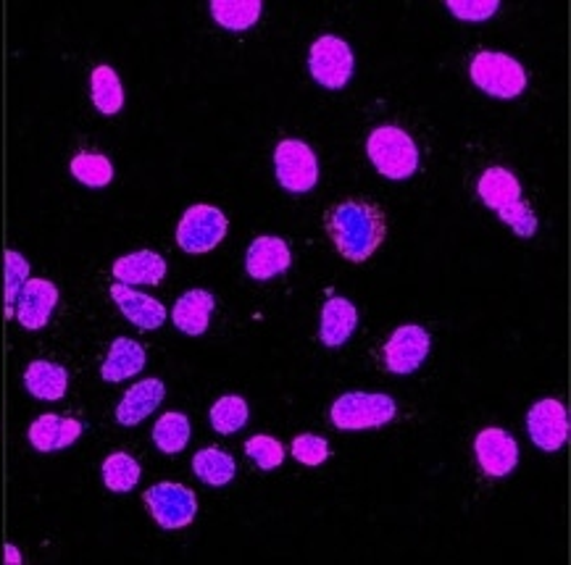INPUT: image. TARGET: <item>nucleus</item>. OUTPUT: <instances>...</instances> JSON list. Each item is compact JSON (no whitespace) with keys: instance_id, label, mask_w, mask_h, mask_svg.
I'll use <instances>...</instances> for the list:
<instances>
[{"instance_id":"1","label":"nucleus","mask_w":571,"mask_h":565,"mask_svg":"<svg viewBox=\"0 0 571 565\" xmlns=\"http://www.w3.org/2000/svg\"><path fill=\"white\" fill-rule=\"evenodd\" d=\"M324 226H327V235L333 237L337 253L350 264H364L375 256L387 232L383 208L369 201L337 203Z\"/></svg>"},{"instance_id":"2","label":"nucleus","mask_w":571,"mask_h":565,"mask_svg":"<svg viewBox=\"0 0 571 565\" xmlns=\"http://www.w3.org/2000/svg\"><path fill=\"white\" fill-rule=\"evenodd\" d=\"M477 193L482 203L492 210H498L500 222H506L519 237H532L538 232V216L530 208V203L521 201V185L509 168L492 166L479 176Z\"/></svg>"},{"instance_id":"3","label":"nucleus","mask_w":571,"mask_h":565,"mask_svg":"<svg viewBox=\"0 0 571 565\" xmlns=\"http://www.w3.org/2000/svg\"><path fill=\"white\" fill-rule=\"evenodd\" d=\"M366 153H369L371 164H375V168L385 179H411L416 168H419L416 143L411 140V134L400 130V126H377L369 134Z\"/></svg>"},{"instance_id":"4","label":"nucleus","mask_w":571,"mask_h":565,"mask_svg":"<svg viewBox=\"0 0 571 565\" xmlns=\"http://www.w3.org/2000/svg\"><path fill=\"white\" fill-rule=\"evenodd\" d=\"M469 74L471 82H475L482 93H488L490 97H503V101L521 95L527 88L524 66L506 53H477L469 66Z\"/></svg>"},{"instance_id":"5","label":"nucleus","mask_w":571,"mask_h":565,"mask_svg":"<svg viewBox=\"0 0 571 565\" xmlns=\"http://www.w3.org/2000/svg\"><path fill=\"white\" fill-rule=\"evenodd\" d=\"M333 423L340 432L385 427L395 419V402L379 392H348L333 405Z\"/></svg>"},{"instance_id":"6","label":"nucleus","mask_w":571,"mask_h":565,"mask_svg":"<svg viewBox=\"0 0 571 565\" xmlns=\"http://www.w3.org/2000/svg\"><path fill=\"white\" fill-rule=\"evenodd\" d=\"M147 511L161 528H185L197 513V497L185 484L161 482L143 494Z\"/></svg>"},{"instance_id":"7","label":"nucleus","mask_w":571,"mask_h":565,"mask_svg":"<svg viewBox=\"0 0 571 565\" xmlns=\"http://www.w3.org/2000/svg\"><path fill=\"white\" fill-rule=\"evenodd\" d=\"M308 69L322 88L340 90L354 76V51L345 40L335 38V34H324L312 45Z\"/></svg>"},{"instance_id":"8","label":"nucleus","mask_w":571,"mask_h":565,"mask_svg":"<svg viewBox=\"0 0 571 565\" xmlns=\"http://www.w3.org/2000/svg\"><path fill=\"white\" fill-rule=\"evenodd\" d=\"M227 235V216L214 206H190L177 226V245L190 256L214 250Z\"/></svg>"},{"instance_id":"9","label":"nucleus","mask_w":571,"mask_h":565,"mask_svg":"<svg viewBox=\"0 0 571 565\" xmlns=\"http://www.w3.org/2000/svg\"><path fill=\"white\" fill-rule=\"evenodd\" d=\"M274 172L287 193H308L319 179V164L312 147L300 140H282L274 151Z\"/></svg>"},{"instance_id":"10","label":"nucleus","mask_w":571,"mask_h":565,"mask_svg":"<svg viewBox=\"0 0 571 565\" xmlns=\"http://www.w3.org/2000/svg\"><path fill=\"white\" fill-rule=\"evenodd\" d=\"M432 348L427 329L416 327V323H406L392 331V337L385 345V366L392 373H414L425 363Z\"/></svg>"},{"instance_id":"11","label":"nucleus","mask_w":571,"mask_h":565,"mask_svg":"<svg viewBox=\"0 0 571 565\" xmlns=\"http://www.w3.org/2000/svg\"><path fill=\"white\" fill-rule=\"evenodd\" d=\"M527 432L545 452H559L569 440V413L559 400L534 402L527 415Z\"/></svg>"},{"instance_id":"12","label":"nucleus","mask_w":571,"mask_h":565,"mask_svg":"<svg viewBox=\"0 0 571 565\" xmlns=\"http://www.w3.org/2000/svg\"><path fill=\"white\" fill-rule=\"evenodd\" d=\"M55 302H59V287L48 279H27L24 287L19 289L17 302H13V314L24 329L38 331L51 321Z\"/></svg>"},{"instance_id":"13","label":"nucleus","mask_w":571,"mask_h":565,"mask_svg":"<svg viewBox=\"0 0 571 565\" xmlns=\"http://www.w3.org/2000/svg\"><path fill=\"white\" fill-rule=\"evenodd\" d=\"M475 452L479 469L488 476H509L519 463V444L503 429H482L475 440Z\"/></svg>"},{"instance_id":"14","label":"nucleus","mask_w":571,"mask_h":565,"mask_svg":"<svg viewBox=\"0 0 571 565\" xmlns=\"http://www.w3.org/2000/svg\"><path fill=\"white\" fill-rule=\"evenodd\" d=\"M111 298H114L119 310L124 314V319L130 323H135L137 329L153 331V329L164 327L166 308L161 306L156 298H151V295L137 292V289H132L126 285H111Z\"/></svg>"},{"instance_id":"15","label":"nucleus","mask_w":571,"mask_h":565,"mask_svg":"<svg viewBox=\"0 0 571 565\" xmlns=\"http://www.w3.org/2000/svg\"><path fill=\"white\" fill-rule=\"evenodd\" d=\"M166 398V387L161 379H143L124 392L122 402L116 405V421L122 427H137L143 423Z\"/></svg>"},{"instance_id":"16","label":"nucleus","mask_w":571,"mask_h":565,"mask_svg":"<svg viewBox=\"0 0 571 565\" xmlns=\"http://www.w3.org/2000/svg\"><path fill=\"white\" fill-rule=\"evenodd\" d=\"M290 247L282 237H258L253 239L245 256V268L256 281L274 279L277 274L290 268Z\"/></svg>"},{"instance_id":"17","label":"nucleus","mask_w":571,"mask_h":565,"mask_svg":"<svg viewBox=\"0 0 571 565\" xmlns=\"http://www.w3.org/2000/svg\"><path fill=\"white\" fill-rule=\"evenodd\" d=\"M82 423L77 419H63V415L45 413L32 421L30 442L38 452H55L69 448L80 440Z\"/></svg>"},{"instance_id":"18","label":"nucleus","mask_w":571,"mask_h":565,"mask_svg":"<svg viewBox=\"0 0 571 565\" xmlns=\"http://www.w3.org/2000/svg\"><path fill=\"white\" fill-rule=\"evenodd\" d=\"M114 277L119 285H147L156 287L166 277V260L153 250H137L119 258L114 264Z\"/></svg>"},{"instance_id":"19","label":"nucleus","mask_w":571,"mask_h":565,"mask_svg":"<svg viewBox=\"0 0 571 565\" xmlns=\"http://www.w3.org/2000/svg\"><path fill=\"white\" fill-rule=\"evenodd\" d=\"M358 314L356 306L345 298H329L322 308V327H319V339L327 348H340L350 339L356 331Z\"/></svg>"},{"instance_id":"20","label":"nucleus","mask_w":571,"mask_h":565,"mask_svg":"<svg viewBox=\"0 0 571 565\" xmlns=\"http://www.w3.org/2000/svg\"><path fill=\"white\" fill-rule=\"evenodd\" d=\"M143 369H145L143 345L135 342V339H130V337H119V339H114L109 356H105V360H103L101 377L105 381H111V384H119V381L137 377Z\"/></svg>"},{"instance_id":"21","label":"nucleus","mask_w":571,"mask_h":565,"mask_svg":"<svg viewBox=\"0 0 571 565\" xmlns=\"http://www.w3.org/2000/svg\"><path fill=\"white\" fill-rule=\"evenodd\" d=\"M24 387L38 400H61L69 390V373L51 360H32L24 371Z\"/></svg>"},{"instance_id":"22","label":"nucleus","mask_w":571,"mask_h":565,"mask_svg":"<svg viewBox=\"0 0 571 565\" xmlns=\"http://www.w3.org/2000/svg\"><path fill=\"white\" fill-rule=\"evenodd\" d=\"M211 310H214V295L206 292V289H190L174 306L172 319L180 331L197 337L208 329Z\"/></svg>"},{"instance_id":"23","label":"nucleus","mask_w":571,"mask_h":565,"mask_svg":"<svg viewBox=\"0 0 571 565\" xmlns=\"http://www.w3.org/2000/svg\"><path fill=\"white\" fill-rule=\"evenodd\" d=\"M193 473L208 486H224L235 479V461L230 452L218 448H206L195 452L193 458Z\"/></svg>"},{"instance_id":"24","label":"nucleus","mask_w":571,"mask_h":565,"mask_svg":"<svg viewBox=\"0 0 571 565\" xmlns=\"http://www.w3.org/2000/svg\"><path fill=\"white\" fill-rule=\"evenodd\" d=\"M211 13H214V19L224 30L245 32L261 17V0H214Z\"/></svg>"},{"instance_id":"25","label":"nucleus","mask_w":571,"mask_h":565,"mask_svg":"<svg viewBox=\"0 0 571 565\" xmlns=\"http://www.w3.org/2000/svg\"><path fill=\"white\" fill-rule=\"evenodd\" d=\"M90 88H93V103L103 116H116L124 105L122 80L111 66H98L90 76Z\"/></svg>"},{"instance_id":"26","label":"nucleus","mask_w":571,"mask_h":565,"mask_svg":"<svg viewBox=\"0 0 571 565\" xmlns=\"http://www.w3.org/2000/svg\"><path fill=\"white\" fill-rule=\"evenodd\" d=\"M140 476H143V471H140V463L130 452H111L103 461V482L111 492H132L137 486Z\"/></svg>"},{"instance_id":"27","label":"nucleus","mask_w":571,"mask_h":565,"mask_svg":"<svg viewBox=\"0 0 571 565\" xmlns=\"http://www.w3.org/2000/svg\"><path fill=\"white\" fill-rule=\"evenodd\" d=\"M153 442H156V448L161 452H166V455H177V452L185 450L190 442L187 415L177 411H169L161 415L156 427H153Z\"/></svg>"},{"instance_id":"28","label":"nucleus","mask_w":571,"mask_h":565,"mask_svg":"<svg viewBox=\"0 0 571 565\" xmlns=\"http://www.w3.org/2000/svg\"><path fill=\"white\" fill-rule=\"evenodd\" d=\"M245 423H248V402L237 394H227L211 408V427L218 434H235Z\"/></svg>"},{"instance_id":"29","label":"nucleus","mask_w":571,"mask_h":565,"mask_svg":"<svg viewBox=\"0 0 571 565\" xmlns=\"http://www.w3.org/2000/svg\"><path fill=\"white\" fill-rule=\"evenodd\" d=\"M74 179H80L88 187H105L114 179V166L101 153H80L72 161Z\"/></svg>"},{"instance_id":"30","label":"nucleus","mask_w":571,"mask_h":565,"mask_svg":"<svg viewBox=\"0 0 571 565\" xmlns=\"http://www.w3.org/2000/svg\"><path fill=\"white\" fill-rule=\"evenodd\" d=\"M245 452H248V458L258 465L261 471L279 469L282 461H285V448H282L274 436H266V434L251 436V440L245 442Z\"/></svg>"},{"instance_id":"31","label":"nucleus","mask_w":571,"mask_h":565,"mask_svg":"<svg viewBox=\"0 0 571 565\" xmlns=\"http://www.w3.org/2000/svg\"><path fill=\"white\" fill-rule=\"evenodd\" d=\"M30 279V264L27 258L17 250H6V316H13V302H17L19 289L24 287V281Z\"/></svg>"},{"instance_id":"32","label":"nucleus","mask_w":571,"mask_h":565,"mask_svg":"<svg viewBox=\"0 0 571 565\" xmlns=\"http://www.w3.org/2000/svg\"><path fill=\"white\" fill-rule=\"evenodd\" d=\"M290 452L295 461L303 465H322L329 458V444L316 434H300L293 440Z\"/></svg>"},{"instance_id":"33","label":"nucleus","mask_w":571,"mask_h":565,"mask_svg":"<svg viewBox=\"0 0 571 565\" xmlns=\"http://www.w3.org/2000/svg\"><path fill=\"white\" fill-rule=\"evenodd\" d=\"M498 9V0H448V11L463 21H485Z\"/></svg>"},{"instance_id":"34","label":"nucleus","mask_w":571,"mask_h":565,"mask_svg":"<svg viewBox=\"0 0 571 565\" xmlns=\"http://www.w3.org/2000/svg\"><path fill=\"white\" fill-rule=\"evenodd\" d=\"M6 563H11V565H19L21 563V553L13 545H6V557H3Z\"/></svg>"}]
</instances>
